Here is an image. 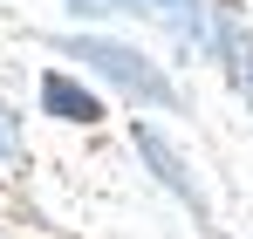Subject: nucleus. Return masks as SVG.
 Returning <instances> with one entry per match:
<instances>
[{
	"instance_id": "20e7f679",
	"label": "nucleus",
	"mask_w": 253,
	"mask_h": 239,
	"mask_svg": "<svg viewBox=\"0 0 253 239\" xmlns=\"http://www.w3.org/2000/svg\"><path fill=\"white\" fill-rule=\"evenodd\" d=\"M21 151V123H14V110L0 103V158H14Z\"/></svg>"
},
{
	"instance_id": "7ed1b4c3",
	"label": "nucleus",
	"mask_w": 253,
	"mask_h": 239,
	"mask_svg": "<svg viewBox=\"0 0 253 239\" xmlns=\"http://www.w3.org/2000/svg\"><path fill=\"white\" fill-rule=\"evenodd\" d=\"M42 110H48V117H69V123H96V117H103V103H96L89 89H76L69 76H48L42 82Z\"/></svg>"
},
{
	"instance_id": "39448f33",
	"label": "nucleus",
	"mask_w": 253,
	"mask_h": 239,
	"mask_svg": "<svg viewBox=\"0 0 253 239\" xmlns=\"http://www.w3.org/2000/svg\"><path fill=\"white\" fill-rule=\"evenodd\" d=\"M76 14H110V7H137V0H69Z\"/></svg>"
},
{
	"instance_id": "f257e3e1",
	"label": "nucleus",
	"mask_w": 253,
	"mask_h": 239,
	"mask_svg": "<svg viewBox=\"0 0 253 239\" xmlns=\"http://www.w3.org/2000/svg\"><path fill=\"white\" fill-rule=\"evenodd\" d=\"M62 55H76V62H89V69H103L117 89L144 96V103H171V82L158 76V69H151L137 48H124V41H89V35H69V41H62Z\"/></svg>"
},
{
	"instance_id": "f03ea898",
	"label": "nucleus",
	"mask_w": 253,
	"mask_h": 239,
	"mask_svg": "<svg viewBox=\"0 0 253 239\" xmlns=\"http://www.w3.org/2000/svg\"><path fill=\"white\" fill-rule=\"evenodd\" d=\"M137 151H144V164H151V171L165 178L171 192H178V205H192V212L206 219V192H199V178L185 171V158L171 151V144H165V137H158V130H137Z\"/></svg>"
}]
</instances>
